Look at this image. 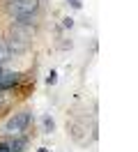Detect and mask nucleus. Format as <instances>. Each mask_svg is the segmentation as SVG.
I'll list each match as a JSON object with an SVG mask.
<instances>
[{"label":"nucleus","mask_w":138,"mask_h":152,"mask_svg":"<svg viewBox=\"0 0 138 152\" xmlns=\"http://www.w3.org/2000/svg\"><path fill=\"white\" fill-rule=\"evenodd\" d=\"M30 120H32V113H30V111L14 113V115L7 120V122H5V134H9V136H16V134L26 132V127L30 124Z\"/></svg>","instance_id":"1"},{"label":"nucleus","mask_w":138,"mask_h":152,"mask_svg":"<svg viewBox=\"0 0 138 152\" xmlns=\"http://www.w3.org/2000/svg\"><path fill=\"white\" fill-rule=\"evenodd\" d=\"M39 7V0H12L7 5V12L14 14V16H21V14H32Z\"/></svg>","instance_id":"2"},{"label":"nucleus","mask_w":138,"mask_h":152,"mask_svg":"<svg viewBox=\"0 0 138 152\" xmlns=\"http://www.w3.org/2000/svg\"><path fill=\"white\" fill-rule=\"evenodd\" d=\"M28 35H30L28 30H18V28L14 30V32H12V42L7 44L9 53H12V51H14V53H18V51H26V48H28Z\"/></svg>","instance_id":"3"},{"label":"nucleus","mask_w":138,"mask_h":152,"mask_svg":"<svg viewBox=\"0 0 138 152\" xmlns=\"http://www.w3.org/2000/svg\"><path fill=\"white\" fill-rule=\"evenodd\" d=\"M16 83H18V74H2V76H0V92L14 90Z\"/></svg>","instance_id":"4"},{"label":"nucleus","mask_w":138,"mask_h":152,"mask_svg":"<svg viewBox=\"0 0 138 152\" xmlns=\"http://www.w3.org/2000/svg\"><path fill=\"white\" fill-rule=\"evenodd\" d=\"M7 60H9V48H7V44L0 39V65L7 62Z\"/></svg>","instance_id":"5"},{"label":"nucleus","mask_w":138,"mask_h":152,"mask_svg":"<svg viewBox=\"0 0 138 152\" xmlns=\"http://www.w3.org/2000/svg\"><path fill=\"white\" fill-rule=\"evenodd\" d=\"M44 127H46V132H53V120H51V118H44Z\"/></svg>","instance_id":"6"},{"label":"nucleus","mask_w":138,"mask_h":152,"mask_svg":"<svg viewBox=\"0 0 138 152\" xmlns=\"http://www.w3.org/2000/svg\"><path fill=\"white\" fill-rule=\"evenodd\" d=\"M46 83H48V86H51V83H55V72H51V74H48V78H46Z\"/></svg>","instance_id":"7"},{"label":"nucleus","mask_w":138,"mask_h":152,"mask_svg":"<svg viewBox=\"0 0 138 152\" xmlns=\"http://www.w3.org/2000/svg\"><path fill=\"white\" fill-rule=\"evenodd\" d=\"M0 152H9V145H7V143H0Z\"/></svg>","instance_id":"8"},{"label":"nucleus","mask_w":138,"mask_h":152,"mask_svg":"<svg viewBox=\"0 0 138 152\" xmlns=\"http://www.w3.org/2000/svg\"><path fill=\"white\" fill-rule=\"evenodd\" d=\"M39 152H46V148H42V150H39Z\"/></svg>","instance_id":"9"}]
</instances>
